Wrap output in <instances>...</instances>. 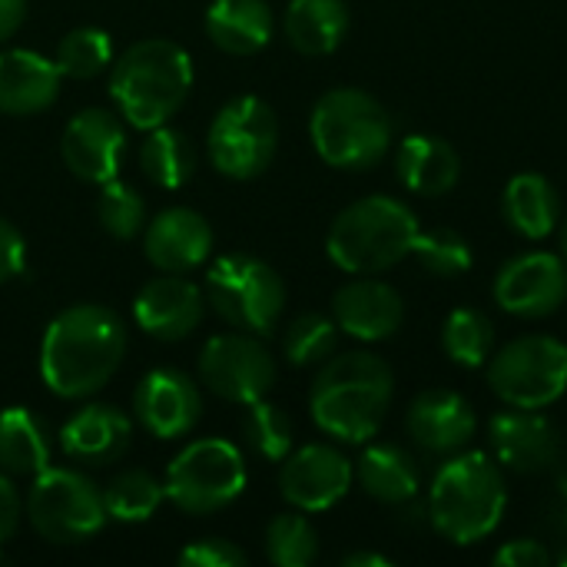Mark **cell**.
Masks as SVG:
<instances>
[{"mask_svg":"<svg viewBox=\"0 0 567 567\" xmlns=\"http://www.w3.org/2000/svg\"><path fill=\"white\" fill-rule=\"evenodd\" d=\"M126 355L123 319L93 302L63 309L40 342V379L60 399H86L100 392Z\"/></svg>","mask_w":567,"mask_h":567,"instance_id":"1","label":"cell"},{"mask_svg":"<svg viewBox=\"0 0 567 567\" xmlns=\"http://www.w3.org/2000/svg\"><path fill=\"white\" fill-rule=\"evenodd\" d=\"M395 392L389 362L375 352L355 349L319 365L309 389L312 422L346 445H365L379 435Z\"/></svg>","mask_w":567,"mask_h":567,"instance_id":"2","label":"cell"},{"mask_svg":"<svg viewBox=\"0 0 567 567\" xmlns=\"http://www.w3.org/2000/svg\"><path fill=\"white\" fill-rule=\"evenodd\" d=\"M508 488L498 462L485 452H455L429 488V522L452 545L485 542L505 518Z\"/></svg>","mask_w":567,"mask_h":567,"instance_id":"3","label":"cell"},{"mask_svg":"<svg viewBox=\"0 0 567 567\" xmlns=\"http://www.w3.org/2000/svg\"><path fill=\"white\" fill-rule=\"evenodd\" d=\"M189 86H193V60L179 43L166 37H150L133 43L113 63L110 73V96L116 113L143 133L169 123L186 103Z\"/></svg>","mask_w":567,"mask_h":567,"instance_id":"4","label":"cell"},{"mask_svg":"<svg viewBox=\"0 0 567 567\" xmlns=\"http://www.w3.org/2000/svg\"><path fill=\"white\" fill-rule=\"evenodd\" d=\"M419 229V216L402 199L365 196L332 219L326 252L349 276H375L412 256Z\"/></svg>","mask_w":567,"mask_h":567,"instance_id":"5","label":"cell"},{"mask_svg":"<svg viewBox=\"0 0 567 567\" xmlns=\"http://www.w3.org/2000/svg\"><path fill=\"white\" fill-rule=\"evenodd\" d=\"M309 136L322 163L336 169H369L392 146L389 110L359 86H339L319 96L309 116Z\"/></svg>","mask_w":567,"mask_h":567,"instance_id":"6","label":"cell"},{"mask_svg":"<svg viewBox=\"0 0 567 567\" xmlns=\"http://www.w3.org/2000/svg\"><path fill=\"white\" fill-rule=\"evenodd\" d=\"M206 306L236 332L262 339L282 319L286 286L282 276L256 256H219L206 272Z\"/></svg>","mask_w":567,"mask_h":567,"instance_id":"7","label":"cell"},{"mask_svg":"<svg viewBox=\"0 0 567 567\" xmlns=\"http://www.w3.org/2000/svg\"><path fill=\"white\" fill-rule=\"evenodd\" d=\"M103 488L73 468H43L27 495V522L50 545H83L106 525Z\"/></svg>","mask_w":567,"mask_h":567,"instance_id":"8","label":"cell"},{"mask_svg":"<svg viewBox=\"0 0 567 567\" xmlns=\"http://www.w3.org/2000/svg\"><path fill=\"white\" fill-rule=\"evenodd\" d=\"M163 485L179 512L213 515L246 492V458L226 439H199L169 462Z\"/></svg>","mask_w":567,"mask_h":567,"instance_id":"9","label":"cell"},{"mask_svg":"<svg viewBox=\"0 0 567 567\" xmlns=\"http://www.w3.org/2000/svg\"><path fill=\"white\" fill-rule=\"evenodd\" d=\"M488 389L512 409H548L567 392V346L555 336H522L488 359Z\"/></svg>","mask_w":567,"mask_h":567,"instance_id":"10","label":"cell"},{"mask_svg":"<svg viewBox=\"0 0 567 567\" xmlns=\"http://www.w3.org/2000/svg\"><path fill=\"white\" fill-rule=\"evenodd\" d=\"M279 146V120L259 96H233L209 126V159L229 179H256Z\"/></svg>","mask_w":567,"mask_h":567,"instance_id":"11","label":"cell"},{"mask_svg":"<svg viewBox=\"0 0 567 567\" xmlns=\"http://www.w3.org/2000/svg\"><path fill=\"white\" fill-rule=\"evenodd\" d=\"M199 379L203 385L233 405H249L269 395L276 385V359L249 332H226L203 346L199 355Z\"/></svg>","mask_w":567,"mask_h":567,"instance_id":"12","label":"cell"},{"mask_svg":"<svg viewBox=\"0 0 567 567\" xmlns=\"http://www.w3.org/2000/svg\"><path fill=\"white\" fill-rule=\"evenodd\" d=\"M495 302L518 319H545L567 302V262L555 252H522L495 276Z\"/></svg>","mask_w":567,"mask_h":567,"instance_id":"13","label":"cell"},{"mask_svg":"<svg viewBox=\"0 0 567 567\" xmlns=\"http://www.w3.org/2000/svg\"><path fill=\"white\" fill-rule=\"evenodd\" d=\"M352 478H355V468L339 449L306 445L282 458L279 492L296 512L316 515V512H329L332 505H339L349 495Z\"/></svg>","mask_w":567,"mask_h":567,"instance_id":"14","label":"cell"},{"mask_svg":"<svg viewBox=\"0 0 567 567\" xmlns=\"http://www.w3.org/2000/svg\"><path fill=\"white\" fill-rule=\"evenodd\" d=\"M126 153V130L116 120V113L103 106L80 110L60 136V156L66 169L93 186H103L116 179Z\"/></svg>","mask_w":567,"mask_h":567,"instance_id":"15","label":"cell"},{"mask_svg":"<svg viewBox=\"0 0 567 567\" xmlns=\"http://www.w3.org/2000/svg\"><path fill=\"white\" fill-rule=\"evenodd\" d=\"M199 415H203V395L196 382L179 369H153L140 379L133 392L136 425L159 442L189 435Z\"/></svg>","mask_w":567,"mask_h":567,"instance_id":"16","label":"cell"},{"mask_svg":"<svg viewBox=\"0 0 567 567\" xmlns=\"http://www.w3.org/2000/svg\"><path fill=\"white\" fill-rule=\"evenodd\" d=\"M488 442L495 462L518 475H542L561 455V435L542 409H502L488 422Z\"/></svg>","mask_w":567,"mask_h":567,"instance_id":"17","label":"cell"},{"mask_svg":"<svg viewBox=\"0 0 567 567\" xmlns=\"http://www.w3.org/2000/svg\"><path fill=\"white\" fill-rule=\"evenodd\" d=\"M203 316H206L203 289L176 272H163V276L150 279L133 302L136 326L159 342H179V339L193 336L199 329Z\"/></svg>","mask_w":567,"mask_h":567,"instance_id":"18","label":"cell"},{"mask_svg":"<svg viewBox=\"0 0 567 567\" xmlns=\"http://www.w3.org/2000/svg\"><path fill=\"white\" fill-rule=\"evenodd\" d=\"M213 226L203 213L186 206H169L159 216H153L143 229V249L146 259L159 272L186 276L196 266H203L213 256Z\"/></svg>","mask_w":567,"mask_h":567,"instance_id":"19","label":"cell"},{"mask_svg":"<svg viewBox=\"0 0 567 567\" xmlns=\"http://www.w3.org/2000/svg\"><path fill=\"white\" fill-rule=\"evenodd\" d=\"M412 442L429 455H455L475 439L478 419L465 395L452 389H425L412 399L405 415Z\"/></svg>","mask_w":567,"mask_h":567,"instance_id":"20","label":"cell"},{"mask_svg":"<svg viewBox=\"0 0 567 567\" xmlns=\"http://www.w3.org/2000/svg\"><path fill=\"white\" fill-rule=\"evenodd\" d=\"M332 319H336L339 332H346L359 342H382L402 329L405 302H402L399 289H392L389 282L359 276L332 296Z\"/></svg>","mask_w":567,"mask_h":567,"instance_id":"21","label":"cell"},{"mask_svg":"<svg viewBox=\"0 0 567 567\" xmlns=\"http://www.w3.org/2000/svg\"><path fill=\"white\" fill-rule=\"evenodd\" d=\"M133 439V422L116 405H83L60 429V449L66 458L103 468L126 455Z\"/></svg>","mask_w":567,"mask_h":567,"instance_id":"22","label":"cell"},{"mask_svg":"<svg viewBox=\"0 0 567 567\" xmlns=\"http://www.w3.org/2000/svg\"><path fill=\"white\" fill-rule=\"evenodd\" d=\"M60 70L37 50H0V113L33 116L56 103Z\"/></svg>","mask_w":567,"mask_h":567,"instance_id":"23","label":"cell"},{"mask_svg":"<svg viewBox=\"0 0 567 567\" xmlns=\"http://www.w3.org/2000/svg\"><path fill=\"white\" fill-rule=\"evenodd\" d=\"M395 173L415 196H445L462 179V156L449 140L435 133H415L399 143Z\"/></svg>","mask_w":567,"mask_h":567,"instance_id":"24","label":"cell"},{"mask_svg":"<svg viewBox=\"0 0 567 567\" xmlns=\"http://www.w3.org/2000/svg\"><path fill=\"white\" fill-rule=\"evenodd\" d=\"M206 37L229 56H252L272 40V7L266 0H213Z\"/></svg>","mask_w":567,"mask_h":567,"instance_id":"25","label":"cell"},{"mask_svg":"<svg viewBox=\"0 0 567 567\" xmlns=\"http://www.w3.org/2000/svg\"><path fill=\"white\" fill-rule=\"evenodd\" d=\"M502 213L508 226L525 239H545L561 223V196L542 173H518L502 193Z\"/></svg>","mask_w":567,"mask_h":567,"instance_id":"26","label":"cell"},{"mask_svg":"<svg viewBox=\"0 0 567 567\" xmlns=\"http://www.w3.org/2000/svg\"><path fill=\"white\" fill-rule=\"evenodd\" d=\"M355 475H359V485L365 488V495L382 505H405L422 488L419 462L402 445H392V442L369 445L355 465Z\"/></svg>","mask_w":567,"mask_h":567,"instance_id":"27","label":"cell"},{"mask_svg":"<svg viewBox=\"0 0 567 567\" xmlns=\"http://www.w3.org/2000/svg\"><path fill=\"white\" fill-rule=\"evenodd\" d=\"M286 40L306 56H326L339 50L349 33L346 0H289L282 17Z\"/></svg>","mask_w":567,"mask_h":567,"instance_id":"28","label":"cell"},{"mask_svg":"<svg viewBox=\"0 0 567 567\" xmlns=\"http://www.w3.org/2000/svg\"><path fill=\"white\" fill-rule=\"evenodd\" d=\"M0 468L20 478L50 468V432L30 409L13 405L0 412Z\"/></svg>","mask_w":567,"mask_h":567,"instance_id":"29","label":"cell"},{"mask_svg":"<svg viewBox=\"0 0 567 567\" xmlns=\"http://www.w3.org/2000/svg\"><path fill=\"white\" fill-rule=\"evenodd\" d=\"M140 169L150 183L163 186V189H179L189 183L193 169H196V150L193 140L176 130V126H153L146 130V140L140 143Z\"/></svg>","mask_w":567,"mask_h":567,"instance_id":"30","label":"cell"},{"mask_svg":"<svg viewBox=\"0 0 567 567\" xmlns=\"http://www.w3.org/2000/svg\"><path fill=\"white\" fill-rule=\"evenodd\" d=\"M442 349L455 365L482 369L495 352V322L472 306L452 309L442 326Z\"/></svg>","mask_w":567,"mask_h":567,"instance_id":"31","label":"cell"},{"mask_svg":"<svg viewBox=\"0 0 567 567\" xmlns=\"http://www.w3.org/2000/svg\"><path fill=\"white\" fill-rule=\"evenodd\" d=\"M166 502V485H159L150 472L143 468H130V472H120L106 488H103V505H106V515L113 522H123V525H140V522H150L159 505Z\"/></svg>","mask_w":567,"mask_h":567,"instance_id":"32","label":"cell"},{"mask_svg":"<svg viewBox=\"0 0 567 567\" xmlns=\"http://www.w3.org/2000/svg\"><path fill=\"white\" fill-rule=\"evenodd\" d=\"M53 63H56L60 76H70V80H90V76L103 73L113 63L110 33L100 30V27H76V30H70L56 43Z\"/></svg>","mask_w":567,"mask_h":567,"instance_id":"33","label":"cell"},{"mask_svg":"<svg viewBox=\"0 0 567 567\" xmlns=\"http://www.w3.org/2000/svg\"><path fill=\"white\" fill-rule=\"evenodd\" d=\"M336 346H339V326H336V319H329L322 312H306V316L292 319L282 336L286 359L299 369L322 365L326 359L336 355Z\"/></svg>","mask_w":567,"mask_h":567,"instance_id":"34","label":"cell"},{"mask_svg":"<svg viewBox=\"0 0 567 567\" xmlns=\"http://www.w3.org/2000/svg\"><path fill=\"white\" fill-rule=\"evenodd\" d=\"M266 558L276 567H309L319 558V535L306 515H276L266 528Z\"/></svg>","mask_w":567,"mask_h":567,"instance_id":"35","label":"cell"},{"mask_svg":"<svg viewBox=\"0 0 567 567\" xmlns=\"http://www.w3.org/2000/svg\"><path fill=\"white\" fill-rule=\"evenodd\" d=\"M243 409H246V415H243V435H246L249 449L259 458L282 462L292 452V435H296L292 432V419L279 405H272L266 399L249 402Z\"/></svg>","mask_w":567,"mask_h":567,"instance_id":"36","label":"cell"},{"mask_svg":"<svg viewBox=\"0 0 567 567\" xmlns=\"http://www.w3.org/2000/svg\"><path fill=\"white\" fill-rule=\"evenodd\" d=\"M412 256L439 279H455L472 269V246L462 233L435 226V229H419Z\"/></svg>","mask_w":567,"mask_h":567,"instance_id":"37","label":"cell"},{"mask_svg":"<svg viewBox=\"0 0 567 567\" xmlns=\"http://www.w3.org/2000/svg\"><path fill=\"white\" fill-rule=\"evenodd\" d=\"M96 219L100 226L113 236V239H133L146 229V203L143 196L120 183V179H110L100 186V196H96Z\"/></svg>","mask_w":567,"mask_h":567,"instance_id":"38","label":"cell"},{"mask_svg":"<svg viewBox=\"0 0 567 567\" xmlns=\"http://www.w3.org/2000/svg\"><path fill=\"white\" fill-rule=\"evenodd\" d=\"M179 565L183 567H243L246 565V555L226 542V538H203V542H193L189 548L179 551Z\"/></svg>","mask_w":567,"mask_h":567,"instance_id":"39","label":"cell"},{"mask_svg":"<svg viewBox=\"0 0 567 567\" xmlns=\"http://www.w3.org/2000/svg\"><path fill=\"white\" fill-rule=\"evenodd\" d=\"M555 561L551 551L538 542V538H515V542H505L492 565L495 567H548Z\"/></svg>","mask_w":567,"mask_h":567,"instance_id":"40","label":"cell"},{"mask_svg":"<svg viewBox=\"0 0 567 567\" xmlns=\"http://www.w3.org/2000/svg\"><path fill=\"white\" fill-rule=\"evenodd\" d=\"M23 262H27V243L20 229L0 216V286L17 279L23 272Z\"/></svg>","mask_w":567,"mask_h":567,"instance_id":"41","label":"cell"},{"mask_svg":"<svg viewBox=\"0 0 567 567\" xmlns=\"http://www.w3.org/2000/svg\"><path fill=\"white\" fill-rule=\"evenodd\" d=\"M20 515H23V502H20V495H17V488H13L10 475L0 468V545L17 532Z\"/></svg>","mask_w":567,"mask_h":567,"instance_id":"42","label":"cell"},{"mask_svg":"<svg viewBox=\"0 0 567 567\" xmlns=\"http://www.w3.org/2000/svg\"><path fill=\"white\" fill-rule=\"evenodd\" d=\"M27 20V0H0V47L23 27Z\"/></svg>","mask_w":567,"mask_h":567,"instance_id":"43","label":"cell"},{"mask_svg":"<svg viewBox=\"0 0 567 567\" xmlns=\"http://www.w3.org/2000/svg\"><path fill=\"white\" fill-rule=\"evenodd\" d=\"M342 567H392V561L385 555H372V551H355V555H346Z\"/></svg>","mask_w":567,"mask_h":567,"instance_id":"44","label":"cell"},{"mask_svg":"<svg viewBox=\"0 0 567 567\" xmlns=\"http://www.w3.org/2000/svg\"><path fill=\"white\" fill-rule=\"evenodd\" d=\"M561 259L567 262V216L561 219Z\"/></svg>","mask_w":567,"mask_h":567,"instance_id":"45","label":"cell"},{"mask_svg":"<svg viewBox=\"0 0 567 567\" xmlns=\"http://www.w3.org/2000/svg\"><path fill=\"white\" fill-rule=\"evenodd\" d=\"M558 565H565V567H567V545H565V551L558 555Z\"/></svg>","mask_w":567,"mask_h":567,"instance_id":"46","label":"cell"},{"mask_svg":"<svg viewBox=\"0 0 567 567\" xmlns=\"http://www.w3.org/2000/svg\"><path fill=\"white\" fill-rule=\"evenodd\" d=\"M0 561H3V551H0Z\"/></svg>","mask_w":567,"mask_h":567,"instance_id":"47","label":"cell"}]
</instances>
